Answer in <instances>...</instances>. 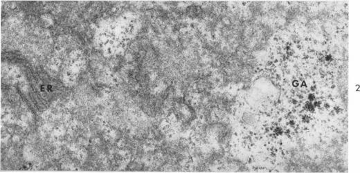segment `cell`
Returning <instances> with one entry per match:
<instances>
[{
  "label": "cell",
  "instance_id": "cell-3",
  "mask_svg": "<svg viewBox=\"0 0 360 173\" xmlns=\"http://www.w3.org/2000/svg\"><path fill=\"white\" fill-rule=\"evenodd\" d=\"M256 117L254 113L249 111H244L240 115V123L245 128L254 126Z\"/></svg>",
  "mask_w": 360,
  "mask_h": 173
},
{
  "label": "cell",
  "instance_id": "cell-1",
  "mask_svg": "<svg viewBox=\"0 0 360 173\" xmlns=\"http://www.w3.org/2000/svg\"><path fill=\"white\" fill-rule=\"evenodd\" d=\"M200 121L193 98L180 94L173 98L167 121L171 134L190 138Z\"/></svg>",
  "mask_w": 360,
  "mask_h": 173
},
{
  "label": "cell",
  "instance_id": "cell-4",
  "mask_svg": "<svg viewBox=\"0 0 360 173\" xmlns=\"http://www.w3.org/2000/svg\"><path fill=\"white\" fill-rule=\"evenodd\" d=\"M308 98H309L310 101H313L315 100V96H314V95L310 94L309 97H308Z\"/></svg>",
  "mask_w": 360,
  "mask_h": 173
},
{
  "label": "cell",
  "instance_id": "cell-2",
  "mask_svg": "<svg viewBox=\"0 0 360 173\" xmlns=\"http://www.w3.org/2000/svg\"><path fill=\"white\" fill-rule=\"evenodd\" d=\"M184 16L186 20L190 23H196L201 24L206 19V10L205 3L200 2H190L184 3Z\"/></svg>",
  "mask_w": 360,
  "mask_h": 173
}]
</instances>
